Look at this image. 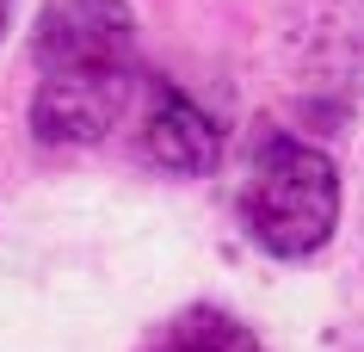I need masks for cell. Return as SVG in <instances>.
<instances>
[{
	"label": "cell",
	"instance_id": "cell-1",
	"mask_svg": "<svg viewBox=\"0 0 364 352\" xmlns=\"http://www.w3.org/2000/svg\"><path fill=\"white\" fill-rule=\"evenodd\" d=\"M31 137L50 149H87L142 93V50L124 0H50L38 38Z\"/></svg>",
	"mask_w": 364,
	"mask_h": 352
},
{
	"label": "cell",
	"instance_id": "cell-5",
	"mask_svg": "<svg viewBox=\"0 0 364 352\" xmlns=\"http://www.w3.org/2000/svg\"><path fill=\"white\" fill-rule=\"evenodd\" d=\"M6 19H13V0H0V31H6Z\"/></svg>",
	"mask_w": 364,
	"mask_h": 352
},
{
	"label": "cell",
	"instance_id": "cell-4",
	"mask_svg": "<svg viewBox=\"0 0 364 352\" xmlns=\"http://www.w3.org/2000/svg\"><path fill=\"white\" fill-rule=\"evenodd\" d=\"M142 352H266V346H259V334H253L247 321H235L229 309L192 303V309L167 315V321L142 340Z\"/></svg>",
	"mask_w": 364,
	"mask_h": 352
},
{
	"label": "cell",
	"instance_id": "cell-2",
	"mask_svg": "<svg viewBox=\"0 0 364 352\" xmlns=\"http://www.w3.org/2000/svg\"><path fill=\"white\" fill-rule=\"evenodd\" d=\"M241 229L272 260L321 254L340 229V174L321 149L296 137H266L241 186Z\"/></svg>",
	"mask_w": 364,
	"mask_h": 352
},
{
	"label": "cell",
	"instance_id": "cell-3",
	"mask_svg": "<svg viewBox=\"0 0 364 352\" xmlns=\"http://www.w3.org/2000/svg\"><path fill=\"white\" fill-rule=\"evenodd\" d=\"M149 117H142V155L173 179H204L216 174V161H223V130H216V117L198 105L192 93H179L167 80H149Z\"/></svg>",
	"mask_w": 364,
	"mask_h": 352
}]
</instances>
